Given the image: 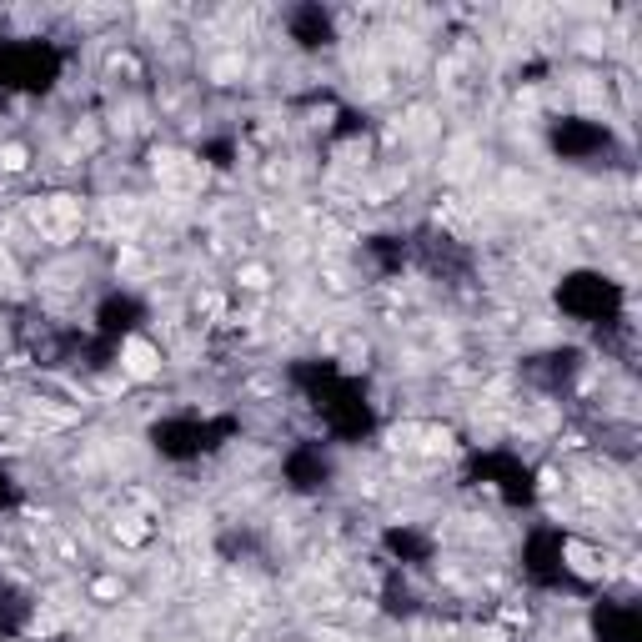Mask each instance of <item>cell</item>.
<instances>
[{
  "label": "cell",
  "mask_w": 642,
  "mask_h": 642,
  "mask_svg": "<svg viewBox=\"0 0 642 642\" xmlns=\"http://www.w3.org/2000/svg\"><path fill=\"white\" fill-rule=\"evenodd\" d=\"M121 372H126L131 382L161 377V347H151L146 337H126V342H121Z\"/></svg>",
  "instance_id": "6da1fadb"
},
{
  "label": "cell",
  "mask_w": 642,
  "mask_h": 642,
  "mask_svg": "<svg viewBox=\"0 0 642 642\" xmlns=\"http://www.w3.org/2000/svg\"><path fill=\"white\" fill-rule=\"evenodd\" d=\"M31 166V151L21 146V141H6L0 146V171H26Z\"/></svg>",
  "instance_id": "7a4b0ae2"
},
{
  "label": "cell",
  "mask_w": 642,
  "mask_h": 642,
  "mask_svg": "<svg viewBox=\"0 0 642 642\" xmlns=\"http://www.w3.org/2000/svg\"><path fill=\"white\" fill-rule=\"evenodd\" d=\"M21 281V271H16V256L6 251V246H0V286H16Z\"/></svg>",
  "instance_id": "3957f363"
}]
</instances>
